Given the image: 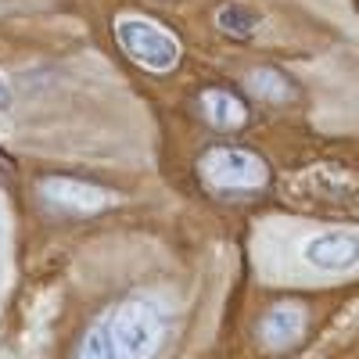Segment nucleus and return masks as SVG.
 I'll return each mask as SVG.
<instances>
[{
	"label": "nucleus",
	"instance_id": "nucleus-10",
	"mask_svg": "<svg viewBox=\"0 0 359 359\" xmlns=\"http://www.w3.org/2000/svg\"><path fill=\"white\" fill-rule=\"evenodd\" d=\"M76 359H118V355H115V345H111L108 320L94 323V327L83 334V341H79V348H76Z\"/></svg>",
	"mask_w": 359,
	"mask_h": 359
},
{
	"label": "nucleus",
	"instance_id": "nucleus-1",
	"mask_svg": "<svg viewBox=\"0 0 359 359\" xmlns=\"http://www.w3.org/2000/svg\"><path fill=\"white\" fill-rule=\"evenodd\" d=\"M108 331L118 359H155L165 341V316L147 298H130L108 316Z\"/></svg>",
	"mask_w": 359,
	"mask_h": 359
},
{
	"label": "nucleus",
	"instance_id": "nucleus-8",
	"mask_svg": "<svg viewBox=\"0 0 359 359\" xmlns=\"http://www.w3.org/2000/svg\"><path fill=\"white\" fill-rule=\"evenodd\" d=\"M245 86L252 90L259 101H266V104H287L294 97V83L280 69H269V65L266 69H252L245 76Z\"/></svg>",
	"mask_w": 359,
	"mask_h": 359
},
{
	"label": "nucleus",
	"instance_id": "nucleus-3",
	"mask_svg": "<svg viewBox=\"0 0 359 359\" xmlns=\"http://www.w3.org/2000/svg\"><path fill=\"white\" fill-rule=\"evenodd\" d=\"M198 176L212 191L241 194V191H259L269 180V169L255 151H245V147H212L198 158Z\"/></svg>",
	"mask_w": 359,
	"mask_h": 359
},
{
	"label": "nucleus",
	"instance_id": "nucleus-2",
	"mask_svg": "<svg viewBox=\"0 0 359 359\" xmlns=\"http://www.w3.org/2000/svg\"><path fill=\"white\" fill-rule=\"evenodd\" d=\"M115 40L130 54V62L147 72H172L180 65V40L151 18L123 15L115 22Z\"/></svg>",
	"mask_w": 359,
	"mask_h": 359
},
{
	"label": "nucleus",
	"instance_id": "nucleus-6",
	"mask_svg": "<svg viewBox=\"0 0 359 359\" xmlns=\"http://www.w3.org/2000/svg\"><path fill=\"white\" fill-rule=\"evenodd\" d=\"M306 262L316 266V269L341 273V269L359 262V237H352V233H320L306 245Z\"/></svg>",
	"mask_w": 359,
	"mask_h": 359
},
{
	"label": "nucleus",
	"instance_id": "nucleus-7",
	"mask_svg": "<svg viewBox=\"0 0 359 359\" xmlns=\"http://www.w3.org/2000/svg\"><path fill=\"white\" fill-rule=\"evenodd\" d=\"M198 108H201V115H205V123H208V126H216V130H223V133L241 130V126L248 123V108H245V101L237 97V94H230V90H219V86L201 90Z\"/></svg>",
	"mask_w": 359,
	"mask_h": 359
},
{
	"label": "nucleus",
	"instance_id": "nucleus-9",
	"mask_svg": "<svg viewBox=\"0 0 359 359\" xmlns=\"http://www.w3.org/2000/svg\"><path fill=\"white\" fill-rule=\"evenodd\" d=\"M219 29L226 36H233V40H248V36H255V29H259V11L255 8H248V4H226L223 11H219Z\"/></svg>",
	"mask_w": 359,
	"mask_h": 359
},
{
	"label": "nucleus",
	"instance_id": "nucleus-11",
	"mask_svg": "<svg viewBox=\"0 0 359 359\" xmlns=\"http://www.w3.org/2000/svg\"><path fill=\"white\" fill-rule=\"evenodd\" d=\"M4 108H11V90H8L4 79H0V111H4Z\"/></svg>",
	"mask_w": 359,
	"mask_h": 359
},
{
	"label": "nucleus",
	"instance_id": "nucleus-4",
	"mask_svg": "<svg viewBox=\"0 0 359 359\" xmlns=\"http://www.w3.org/2000/svg\"><path fill=\"white\" fill-rule=\"evenodd\" d=\"M40 198L50 208H62V212H72V216H90V212H101V208L111 205V191L90 184V180H76V176L40 180Z\"/></svg>",
	"mask_w": 359,
	"mask_h": 359
},
{
	"label": "nucleus",
	"instance_id": "nucleus-5",
	"mask_svg": "<svg viewBox=\"0 0 359 359\" xmlns=\"http://www.w3.org/2000/svg\"><path fill=\"white\" fill-rule=\"evenodd\" d=\"M306 306H298V302H277L273 309H269L259 323V338L266 348H273V352H284L291 348L298 338L306 334Z\"/></svg>",
	"mask_w": 359,
	"mask_h": 359
}]
</instances>
